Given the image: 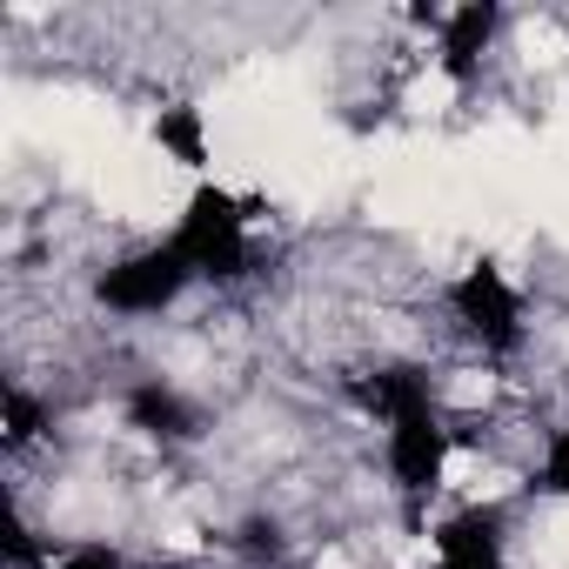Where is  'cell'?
<instances>
[{"label": "cell", "mask_w": 569, "mask_h": 569, "mask_svg": "<svg viewBox=\"0 0 569 569\" xmlns=\"http://www.w3.org/2000/svg\"><path fill=\"white\" fill-rule=\"evenodd\" d=\"M48 402L28 389V382H8L0 389V429H8V449H34L41 436H48Z\"/></svg>", "instance_id": "obj_8"}, {"label": "cell", "mask_w": 569, "mask_h": 569, "mask_svg": "<svg viewBox=\"0 0 569 569\" xmlns=\"http://www.w3.org/2000/svg\"><path fill=\"white\" fill-rule=\"evenodd\" d=\"M442 302H449V316L462 322V336L482 342V356H516V349L529 342V302H522L516 274H509L496 254H482V261H469L462 274H449Z\"/></svg>", "instance_id": "obj_3"}, {"label": "cell", "mask_w": 569, "mask_h": 569, "mask_svg": "<svg viewBox=\"0 0 569 569\" xmlns=\"http://www.w3.org/2000/svg\"><path fill=\"white\" fill-rule=\"evenodd\" d=\"M496 34H502L496 0H462V8L436 14V68H442V81L469 94L482 81V61L496 54Z\"/></svg>", "instance_id": "obj_5"}, {"label": "cell", "mask_w": 569, "mask_h": 569, "mask_svg": "<svg viewBox=\"0 0 569 569\" xmlns=\"http://www.w3.org/2000/svg\"><path fill=\"white\" fill-rule=\"evenodd\" d=\"M188 289H194V268L181 261V248H174V241L128 248V254H114V261L94 274V302H101L108 316H128V322L168 316Z\"/></svg>", "instance_id": "obj_4"}, {"label": "cell", "mask_w": 569, "mask_h": 569, "mask_svg": "<svg viewBox=\"0 0 569 569\" xmlns=\"http://www.w3.org/2000/svg\"><path fill=\"white\" fill-rule=\"evenodd\" d=\"M121 416H128V429H141V436H148V442H161V449H181V442H201V436H208L201 402H194V396H181V389H174V382H161V376L128 382Z\"/></svg>", "instance_id": "obj_6"}, {"label": "cell", "mask_w": 569, "mask_h": 569, "mask_svg": "<svg viewBox=\"0 0 569 569\" xmlns=\"http://www.w3.org/2000/svg\"><path fill=\"white\" fill-rule=\"evenodd\" d=\"M349 402L382 422V462H389L402 522L422 536V529H429V502H436L442 482H449V449H456V442H449V422H442V409H436L429 369H416V362L362 369V376H349Z\"/></svg>", "instance_id": "obj_1"}, {"label": "cell", "mask_w": 569, "mask_h": 569, "mask_svg": "<svg viewBox=\"0 0 569 569\" xmlns=\"http://www.w3.org/2000/svg\"><path fill=\"white\" fill-rule=\"evenodd\" d=\"M154 148L168 154V161H181L188 174H201L208 181V161H214V141H208V114L194 108V101H168L161 114H154Z\"/></svg>", "instance_id": "obj_7"}, {"label": "cell", "mask_w": 569, "mask_h": 569, "mask_svg": "<svg viewBox=\"0 0 569 569\" xmlns=\"http://www.w3.org/2000/svg\"><path fill=\"white\" fill-rule=\"evenodd\" d=\"M529 489H536V496L569 502V422H562V429H549V442H542V462H536Z\"/></svg>", "instance_id": "obj_9"}, {"label": "cell", "mask_w": 569, "mask_h": 569, "mask_svg": "<svg viewBox=\"0 0 569 569\" xmlns=\"http://www.w3.org/2000/svg\"><path fill=\"white\" fill-rule=\"evenodd\" d=\"M41 569H134L121 549H108V542H74V549H61V556H48Z\"/></svg>", "instance_id": "obj_10"}, {"label": "cell", "mask_w": 569, "mask_h": 569, "mask_svg": "<svg viewBox=\"0 0 569 569\" xmlns=\"http://www.w3.org/2000/svg\"><path fill=\"white\" fill-rule=\"evenodd\" d=\"M168 241L181 248V261L194 268V281L208 289H234L254 268V241H248V201L228 194L221 181H194L181 201V221L168 228Z\"/></svg>", "instance_id": "obj_2"}]
</instances>
